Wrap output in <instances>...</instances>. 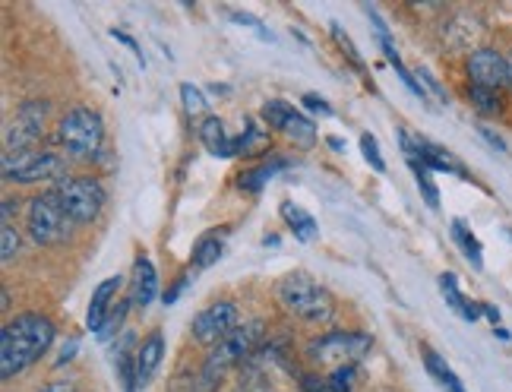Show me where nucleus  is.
<instances>
[{
  "instance_id": "obj_2",
  "label": "nucleus",
  "mask_w": 512,
  "mask_h": 392,
  "mask_svg": "<svg viewBox=\"0 0 512 392\" xmlns=\"http://www.w3.org/2000/svg\"><path fill=\"white\" fill-rule=\"evenodd\" d=\"M275 294H279L282 307L291 313V317H298L304 323L323 326L336 317V301H332V294L320 282H313L307 272H288V276L279 282V288H275Z\"/></svg>"
},
{
  "instance_id": "obj_9",
  "label": "nucleus",
  "mask_w": 512,
  "mask_h": 392,
  "mask_svg": "<svg viewBox=\"0 0 512 392\" xmlns=\"http://www.w3.org/2000/svg\"><path fill=\"white\" fill-rule=\"evenodd\" d=\"M373 339L364 336V332H326V336L313 339L307 345V358L313 364H329L332 370L348 367V364H358L361 358H367Z\"/></svg>"
},
{
  "instance_id": "obj_15",
  "label": "nucleus",
  "mask_w": 512,
  "mask_h": 392,
  "mask_svg": "<svg viewBox=\"0 0 512 392\" xmlns=\"http://www.w3.org/2000/svg\"><path fill=\"white\" fill-rule=\"evenodd\" d=\"M159 294V276H155V266L149 257H136L133 263V294H130V304L136 307H149Z\"/></svg>"
},
{
  "instance_id": "obj_14",
  "label": "nucleus",
  "mask_w": 512,
  "mask_h": 392,
  "mask_svg": "<svg viewBox=\"0 0 512 392\" xmlns=\"http://www.w3.org/2000/svg\"><path fill=\"white\" fill-rule=\"evenodd\" d=\"M405 159H418L427 171H446V174H459V178H468V171L456 159H452V155L443 146L424 140V136H418V140H415V152L405 155Z\"/></svg>"
},
{
  "instance_id": "obj_46",
  "label": "nucleus",
  "mask_w": 512,
  "mask_h": 392,
  "mask_svg": "<svg viewBox=\"0 0 512 392\" xmlns=\"http://www.w3.org/2000/svg\"><path fill=\"white\" fill-rule=\"evenodd\" d=\"M332 149H336V152H345V140H342V136H329V140H326Z\"/></svg>"
},
{
  "instance_id": "obj_35",
  "label": "nucleus",
  "mask_w": 512,
  "mask_h": 392,
  "mask_svg": "<svg viewBox=\"0 0 512 392\" xmlns=\"http://www.w3.org/2000/svg\"><path fill=\"white\" fill-rule=\"evenodd\" d=\"M332 35H336V42H339V45H342V51L348 54V61H351L354 67H358V70H364V61H361L358 48H354V42H351V38L342 32V26H339V23H332Z\"/></svg>"
},
{
  "instance_id": "obj_44",
  "label": "nucleus",
  "mask_w": 512,
  "mask_h": 392,
  "mask_svg": "<svg viewBox=\"0 0 512 392\" xmlns=\"http://www.w3.org/2000/svg\"><path fill=\"white\" fill-rule=\"evenodd\" d=\"M19 212L16 196H4V225H13V215Z\"/></svg>"
},
{
  "instance_id": "obj_17",
  "label": "nucleus",
  "mask_w": 512,
  "mask_h": 392,
  "mask_svg": "<svg viewBox=\"0 0 512 392\" xmlns=\"http://www.w3.org/2000/svg\"><path fill=\"white\" fill-rule=\"evenodd\" d=\"M162 355H165V336L155 329L143 339V345L136 348V377H140V386H146L152 380V374L162 364Z\"/></svg>"
},
{
  "instance_id": "obj_34",
  "label": "nucleus",
  "mask_w": 512,
  "mask_h": 392,
  "mask_svg": "<svg viewBox=\"0 0 512 392\" xmlns=\"http://www.w3.org/2000/svg\"><path fill=\"white\" fill-rule=\"evenodd\" d=\"M127 310H130V304H127V301H121V304H117V307L111 310V317H108L105 329L98 332V339H102V342H108V339L114 336V332L121 329V323H124V317H127Z\"/></svg>"
},
{
  "instance_id": "obj_36",
  "label": "nucleus",
  "mask_w": 512,
  "mask_h": 392,
  "mask_svg": "<svg viewBox=\"0 0 512 392\" xmlns=\"http://www.w3.org/2000/svg\"><path fill=\"white\" fill-rule=\"evenodd\" d=\"M231 19H234V23H238V26L253 29L256 35L263 38V42H275V35H272L269 29H263V26H260V19H253V16H247V13H231Z\"/></svg>"
},
{
  "instance_id": "obj_19",
  "label": "nucleus",
  "mask_w": 512,
  "mask_h": 392,
  "mask_svg": "<svg viewBox=\"0 0 512 392\" xmlns=\"http://www.w3.org/2000/svg\"><path fill=\"white\" fill-rule=\"evenodd\" d=\"M114 370H117V380H121L124 392H136L140 386V377H136V351H133V336H124L121 345H114Z\"/></svg>"
},
{
  "instance_id": "obj_43",
  "label": "nucleus",
  "mask_w": 512,
  "mask_h": 392,
  "mask_svg": "<svg viewBox=\"0 0 512 392\" xmlns=\"http://www.w3.org/2000/svg\"><path fill=\"white\" fill-rule=\"evenodd\" d=\"M76 348H80V339H70V342H64V351H61V358H57V364H67V361H73V358H76Z\"/></svg>"
},
{
  "instance_id": "obj_47",
  "label": "nucleus",
  "mask_w": 512,
  "mask_h": 392,
  "mask_svg": "<svg viewBox=\"0 0 512 392\" xmlns=\"http://www.w3.org/2000/svg\"><path fill=\"white\" fill-rule=\"evenodd\" d=\"M263 244H266V247H275V244H279V234H266Z\"/></svg>"
},
{
  "instance_id": "obj_30",
  "label": "nucleus",
  "mask_w": 512,
  "mask_h": 392,
  "mask_svg": "<svg viewBox=\"0 0 512 392\" xmlns=\"http://www.w3.org/2000/svg\"><path fill=\"white\" fill-rule=\"evenodd\" d=\"M181 102H184V111L190 114V117H200V114H206V108H209V98L196 89L193 83H181Z\"/></svg>"
},
{
  "instance_id": "obj_28",
  "label": "nucleus",
  "mask_w": 512,
  "mask_h": 392,
  "mask_svg": "<svg viewBox=\"0 0 512 392\" xmlns=\"http://www.w3.org/2000/svg\"><path fill=\"white\" fill-rule=\"evenodd\" d=\"M291 111H294V108H291L288 102H282V98H272V102L263 105L260 117H263V124H266L269 130H285Z\"/></svg>"
},
{
  "instance_id": "obj_6",
  "label": "nucleus",
  "mask_w": 512,
  "mask_h": 392,
  "mask_svg": "<svg viewBox=\"0 0 512 392\" xmlns=\"http://www.w3.org/2000/svg\"><path fill=\"white\" fill-rule=\"evenodd\" d=\"M54 193H57V200H61V206L70 215L73 225L95 222L105 200H108V193L98 178H64V181L54 184Z\"/></svg>"
},
{
  "instance_id": "obj_20",
  "label": "nucleus",
  "mask_w": 512,
  "mask_h": 392,
  "mask_svg": "<svg viewBox=\"0 0 512 392\" xmlns=\"http://www.w3.org/2000/svg\"><path fill=\"white\" fill-rule=\"evenodd\" d=\"M288 168V159H282V155H275V159H269V162H263V165H256V168H247L241 178H238V187L241 190H250V193H260L275 174L279 171H285Z\"/></svg>"
},
{
  "instance_id": "obj_26",
  "label": "nucleus",
  "mask_w": 512,
  "mask_h": 392,
  "mask_svg": "<svg viewBox=\"0 0 512 392\" xmlns=\"http://www.w3.org/2000/svg\"><path fill=\"white\" fill-rule=\"evenodd\" d=\"M234 146H238V155H253L269 146V133L260 124H247L241 136H234Z\"/></svg>"
},
{
  "instance_id": "obj_37",
  "label": "nucleus",
  "mask_w": 512,
  "mask_h": 392,
  "mask_svg": "<svg viewBox=\"0 0 512 392\" xmlns=\"http://www.w3.org/2000/svg\"><path fill=\"white\" fill-rule=\"evenodd\" d=\"M111 38H114V42H121L124 48H130V54L136 57V61H140L143 67H146V57H143V48H140V42H136V38L133 35H127L124 29H111Z\"/></svg>"
},
{
  "instance_id": "obj_16",
  "label": "nucleus",
  "mask_w": 512,
  "mask_h": 392,
  "mask_svg": "<svg viewBox=\"0 0 512 392\" xmlns=\"http://www.w3.org/2000/svg\"><path fill=\"white\" fill-rule=\"evenodd\" d=\"M200 140L203 146L215 155V159H234L238 155V146H234V136L225 133V124H222V117H203V124H200Z\"/></svg>"
},
{
  "instance_id": "obj_21",
  "label": "nucleus",
  "mask_w": 512,
  "mask_h": 392,
  "mask_svg": "<svg viewBox=\"0 0 512 392\" xmlns=\"http://www.w3.org/2000/svg\"><path fill=\"white\" fill-rule=\"evenodd\" d=\"M282 219H285V225L291 228V234L298 241H313L317 238V219H313L310 212H304L301 206H294V203H282Z\"/></svg>"
},
{
  "instance_id": "obj_39",
  "label": "nucleus",
  "mask_w": 512,
  "mask_h": 392,
  "mask_svg": "<svg viewBox=\"0 0 512 392\" xmlns=\"http://www.w3.org/2000/svg\"><path fill=\"white\" fill-rule=\"evenodd\" d=\"M190 279H193V276H190V272H184V276H181V279H177V282H174V285H171V288L165 291V298H162V301H165V307H168V304H174L177 298H181V294H184V288L190 285Z\"/></svg>"
},
{
  "instance_id": "obj_13",
  "label": "nucleus",
  "mask_w": 512,
  "mask_h": 392,
  "mask_svg": "<svg viewBox=\"0 0 512 392\" xmlns=\"http://www.w3.org/2000/svg\"><path fill=\"white\" fill-rule=\"evenodd\" d=\"M121 276H111V279H105L102 285L95 288V294H92V301H89V313H86V326L95 332H102L105 329V323H108V317H111V310H114V298H117V288H121Z\"/></svg>"
},
{
  "instance_id": "obj_22",
  "label": "nucleus",
  "mask_w": 512,
  "mask_h": 392,
  "mask_svg": "<svg viewBox=\"0 0 512 392\" xmlns=\"http://www.w3.org/2000/svg\"><path fill=\"white\" fill-rule=\"evenodd\" d=\"M222 250H225V238L219 231H212V234H203V238L196 241L190 260H193L196 269H209V266H215L222 260Z\"/></svg>"
},
{
  "instance_id": "obj_33",
  "label": "nucleus",
  "mask_w": 512,
  "mask_h": 392,
  "mask_svg": "<svg viewBox=\"0 0 512 392\" xmlns=\"http://www.w3.org/2000/svg\"><path fill=\"white\" fill-rule=\"evenodd\" d=\"M351 383H354V364L332 370V377L326 380V389L329 392H351Z\"/></svg>"
},
{
  "instance_id": "obj_10",
  "label": "nucleus",
  "mask_w": 512,
  "mask_h": 392,
  "mask_svg": "<svg viewBox=\"0 0 512 392\" xmlns=\"http://www.w3.org/2000/svg\"><path fill=\"white\" fill-rule=\"evenodd\" d=\"M238 329V307L231 301H215L193 317V339L203 345H219Z\"/></svg>"
},
{
  "instance_id": "obj_49",
  "label": "nucleus",
  "mask_w": 512,
  "mask_h": 392,
  "mask_svg": "<svg viewBox=\"0 0 512 392\" xmlns=\"http://www.w3.org/2000/svg\"><path fill=\"white\" fill-rule=\"evenodd\" d=\"M494 332H497V336H500V339H503V342H506V339H509V332H506V329H503V326H494Z\"/></svg>"
},
{
  "instance_id": "obj_40",
  "label": "nucleus",
  "mask_w": 512,
  "mask_h": 392,
  "mask_svg": "<svg viewBox=\"0 0 512 392\" xmlns=\"http://www.w3.org/2000/svg\"><path fill=\"white\" fill-rule=\"evenodd\" d=\"M418 80H421V83H424V86H427V89H430L433 95H437V98H440V102H449V95H446V89H443V86H440L437 80H433V73H430V70H418Z\"/></svg>"
},
{
  "instance_id": "obj_42",
  "label": "nucleus",
  "mask_w": 512,
  "mask_h": 392,
  "mask_svg": "<svg viewBox=\"0 0 512 392\" xmlns=\"http://www.w3.org/2000/svg\"><path fill=\"white\" fill-rule=\"evenodd\" d=\"M38 392H80V389H76V383H70V380H57V383L42 386Z\"/></svg>"
},
{
  "instance_id": "obj_23",
  "label": "nucleus",
  "mask_w": 512,
  "mask_h": 392,
  "mask_svg": "<svg viewBox=\"0 0 512 392\" xmlns=\"http://www.w3.org/2000/svg\"><path fill=\"white\" fill-rule=\"evenodd\" d=\"M424 367H427V374L437 380L446 392H465V386H462V380L452 374V367L437 355L433 348H424Z\"/></svg>"
},
{
  "instance_id": "obj_24",
  "label": "nucleus",
  "mask_w": 512,
  "mask_h": 392,
  "mask_svg": "<svg viewBox=\"0 0 512 392\" xmlns=\"http://www.w3.org/2000/svg\"><path fill=\"white\" fill-rule=\"evenodd\" d=\"M452 241H456L459 247H462V253H465V260L475 266V269H481L484 266V253H481V241L471 234V228L462 222V219H452Z\"/></svg>"
},
{
  "instance_id": "obj_18",
  "label": "nucleus",
  "mask_w": 512,
  "mask_h": 392,
  "mask_svg": "<svg viewBox=\"0 0 512 392\" xmlns=\"http://www.w3.org/2000/svg\"><path fill=\"white\" fill-rule=\"evenodd\" d=\"M440 291H443L446 304H449L452 310H456L462 320H468V323H478V320L484 317L481 304H478V301H468L465 294L459 291V279H456V272H443V276H440Z\"/></svg>"
},
{
  "instance_id": "obj_25",
  "label": "nucleus",
  "mask_w": 512,
  "mask_h": 392,
  "mask_svg": "<svg viewBox=\"0 0 512 392\" xmlns=\"http://www.w3.org/2000/svg\"><path fill=\"white\" fill-rule=\"evenodd\" d=\"M285 133H288L298 146H304V149H310L313 143H317V124H313L310 117H304L301 111H291Z\"/></svg>"
},
{
  "instance_id": "obj_1",
  "label": "nucleus",
  "mask_w": 512,
  "mask_h": 392,
  "mask_svg": "<svg viewBox=\"0 0 512 392\" xmlns=\"http://www.w3.org/2000/svg\"><path fill=\"white\" fill-rule=\"evenodd\" d=\"M54 345V323L42 313H19L0 329V377L13 380L26 367L42 361Z\"/></svg>"
},
{
  "instance_id": "obj_48",
  "label": "nucleus",
  "mask_w": 512,
  "mask_h": 392,
  "mask_svg": "<svg viewBox=\"0 0 512 392\" xmlns=\"http://www.w3.org/2000/svg\"><path fill=\"white\" fill-rule=\"evenodd\" d=\"M506 67H509V89H512V51L506 54Z\"/></svg>"
},
{
  "instance_id": "obj_7",
  "label": "nucleus",
  "mask_w": 512,
  "mask_h": 392,
  "mask_svg": "<svg viewBox=\"0 0 512 392\" xmlns=\"http://www.w3.org/2000/svg\"><path fill=\"white\" fill-rule=\"evenodd\" d=\"M67 159L61 152L51 149H32V152H16L4 155V178L10 184H42V181H64Z\"/></svg>"
},
{
  "instance_id": "obj_45",
  "label": "nucleus",
  "mask_w": 512,
  "mask_h": 392,
  "mask_svg": "<svg viewBox=\"0 0 512 392\" xmlns=\"http://www.w3.org/2000/svg\"><path fill=\"white\" fill-rule=\"evenodd\" d=\"M481 310H484V317L494 323V326H500V310L497 307H490V304H481Z\"/></svg>"
},
{
  "instance_id": "obj_5",
  "label": "nucleus",
  "mask_w": 512,
  "mask_h": 392,
  "mask_svg": "<svg viewBox=\"0 0 512 392\" xmlns=\"http://www.w3.org/2000/svg\"><path fill=\"white\" fill-rule=\"evenodd\" d=\"M70 215L64 212L61 200H57L54 190H45L29 200L26 209V228H29V238L38 247H57L70 238Z\"/></svg>"
},
{
  "instance_id": "obj_27",
  "label": "nucleus",
  "mask_w": 512,
  "mask_h": 392,
  "mask_svg": "<svg viewBox=\"0 0 512 392\" xmlns=\"http://www.w3.org/2000/svg\"><path fill=\"white\" fill-rule=\"evenodd\" d=\"M408 165H411V171H415V184H418V190H421V196H424V203H427L430 209H440V190H437V184H433L430 171H427L418 159H408Z\"/></svg>"
},
{
  "instance_id": "obj_4",
  "label": "nucleus",
  "mask_w": 512,
  "mask_h": 392,
  "mask_svg": "<svg viewBox=\"0 0 512 392\" xmlns=\"http://www.w3.org/2000/svg\"><path fill=\"white\" fill-rule=\"evenodd\" d=\"M263 342V323L260 320H250L244 326H238L231 332V336H225L219 345H212L209 358L203 364V383L206 386H215L219 383L231 367L244 364L256 348H260Z\"/></svg>"
},
{
  "instance_id": "obj_8",
  "label": "nucleus",
  "mask_w": 512,
  "mask_h": 392,
  "mask_svg": "<svg viewBox=\"0 0 512 392\" xmlns=\"http://www.w3.org/2000/svg\"><path fill=\"white\" fill-rule=\"evenodd\" d=\"M51 105L42 102V98H29L23 102L7 124V140H4V155H16V152H32L38 149V143L45 140V124H48Z\"/></svg>"
},
{
  "instance_id": "obj_32",
  "label": "nucleus",
  "mask_w": 512,
  "mask_h": 392,
  "mask_svg": "<svg viewBox=\"0 0 512 392\" xmlns=\"http://www.w3.org/2000/svg\"><path fill=\"white\" fill-rule=\"evenodd\" d=\"M16 253H19V234H16L13 225H4V228H0V260L10 263Z\"/></svg>"
},
{
  "instance_id": "obj_31",
  "label": "nucleus",
  "mask_w": 512,
  "mask_h": 392,
  "mask_svg": "<svg viewBox=\"0 0 512 392\" xmlns=\"http://www.w3.org/2000/svg\"><path fill=\"white\" fill-rule=\"evenodd\" d=\"M361 152H364V159L370 162V168L373 171H386V159L380 155V143H377V136H370V133H364L361 136Z\"/></svg>"
},
{
  "instance_id": "obj_11",
  "label": "nucleus",
  "mask_w": 512,
  "mask_h": 392,
  "mask_svg": "<svg viewBox=\"0 0 512 392\" xmlns=\"http://www.w3.org/2000/svg\"><path fill=\"white\" fill-rule=\"evenodd\" d=\"M465 70H468L471 86L494 89V92H500L503 86H509L506 54H500L497 48H478V51H471L468 61H465Z\"/></svg>"
},
{
  "instance_id": "obj_41",
  "label": "nucleus",
  "mask_w": 512,
  "mask_h": 392,
  "mask_svg": "<svg viewBox=\"0 0 512 392\" xmlns=\"http://www.w3.org/2000/svg\"><path fill=\"white\" fill-rule=\"evenodd\" d=\"M478 133H481V136H484V140H487L490 146H494L497 152H509V149H506V143H503V136H497V133H494V130H490V127H484V124H481V127H478Z\"/></svg>"
},
{
  "instance_id": "obj_29",
  "label": "nucleus",
  "mask_w": 512,
  "mask_h": 392,
  "mask_svg": "<svg viewBox=\"0 0 512 392\" xmlns=\"http://www.w3.org/2000/svg\"><path fill=\"white\" fill-rule=\"evenodd\" d=\"M468 102L475 105L481 114H500V108H503L500 92H494V89H481V86H468Z\"/></svg>"
},
{
  "instance_id": "obj_12",
  "label": "nucleus",
  "mask_w": 512,
  "mask_h": 392,
  "mask_svg": "<svg viewBox=\"0 0 512 392\" xmlns=\"http://www.w3.org/2000/svg\"><path fill=\"white\" fill-rule=\"evenodd\" d=\"M367 13H370V19H373V29H377V38H380V48H383V54H386V61L396 67V73L402 76V83L415 92L418 98H427V92H424V86H421V80L415 73H408V67L402 64V57H399V51H396V45H392V35H389V26H386V19L373 10V7H364Z\"/></svg>"
},
{
  "instance_id": "obj_38",
  "label": "nucleus",
  "mask_w": 512,
  "mask_h": 392,
  "mask_svg": "<svg viewBox=\"0 0 512 392\" xmlns=\"http://www.w3.org/2000/svg\"><path fill=\"white\" fill-rule=\"evenodd\" d=\"M301 102H304V108H307V111H313V114H323V117H332V105L326 102V98H320L317 92H307V95L301 98Z\"/></svg>"
},
{
  "instance_id": "obj_3",
  "label": "nucleus",
  "mask_w": 512,
  "mask_h": 392,
  "mask_svg": "<svg viewBox=\"0 0 512 392\" xmlns=\"http://www.w3.org/2000/svg\"><path fill=\"white\" fill-rule=\"evenodd\" d=\"M54 143L61 146V152L70 155V159H80V162L95 159V155L102 152V143H105L102 114L92 111V108L67 111L61 121H57Z\"/></svg>"
}]
</instances>
